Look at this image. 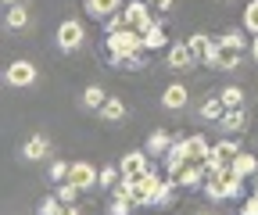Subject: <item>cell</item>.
Returning <instances> with one entry per match:
<instances>
[{"label":"cell","mask_w":258,"mask_h":215,"mask_svg":"<svg viewBox=\"0 0 258 215\" xmlns=\"http://www.w3.org/2000/svg\"><path fill=\"white\" fill-rule=\"evenodd\" d=\"M54 43H57L61 54L83 50V47H86V25H83L79 18H64V22L54 29Z\"/></svg>","instance_id":"6da1fadb"},{"label":"cell","mask_w":258,"mask_h":215,"mask_svg":"<svg viewBox=\"0 0 258 215\" xmlns=\"http://www.w3.org/2000/svg\"><path fill=\"white\" fill-rule=\"evenodd\" d=\"M4 83L15 86V90H29V86H36V83H40V68L32 65L29 57H15L11 65L4 68Z\"/></svg>","instance_id":"7a4b0ae2"},{"label":"cell","mask_w":258,"mask_h":215,"mask_svg":"<svg viewBox=\"0 0 258 215\" xmlns=\"http://www.w3.org/2000/svg\"><path fill=\"white\" fill-rule=\"evenodd\" d=\"M104 47L108 54H140L144 50V33H137V29H118V33L104 36Z\"/></svg>","instance_id":"3957f363"},{"label":"cell","mask_w":258,"mask_h":215,"mask_svg":"<svg viewBox=\"0 0 258 215\" xmlns=\"http://www.w3.org/2000/svg\"><path fill=\"white\" fill-rule=\"evenodd\" d=\"M201 61L190 54V47H186V40H179V43H169L165 47V68L169 72H176V76H183V72H190V68H198Z\"/></svg>","instance_id":"277c9868"},{"label":"cell","mask_w":258,"mask_h":215,"mask_svg":"<svg viewBox=\"0 0 258 215\" xmlns=\"http://www.w3.org/2000/svg\"><path fill=\"white\" fill-rule=\"evenodd\" d=\"M122 18L129 29H137V33H144V29L154 25V8L147 4V0H129V4L122 8Z\"/></svg>","instance_id":"5b68a950"},{"label":"cell","mask_w":258,"mask_h":215,"mask_svg":"<svg viewBox=\"0 0 258 215\" xmlns=\"http://www.w3.org/2000/svg\"><path fill=\"white\" fill-rule=\"evenodd\" d=\"M158 187H161V176H158V169L151 165L144 176H137V190H133V204L137 208H147V204H154V194H158Z\"/></svg>","instance_id":"8992f818"},{"label":"cell","mask_w":258,"mask_h":215,"mask_svg":"<svg viewBox=\"0 0 258 215\" xmlns=\"http://www.w3.org/2000/svg\"><path fill=\"white\" fill-rule=\"evenodd\" d=\"M147 169H151V155H147L144 147H140V151H129V155L118 158V172H122V176H133V179H137V176H144Z\"/></svg>","instance_id":"52a82bcc"},{"label":"cell","mask_w":258,"mask_h":215,"mask_svg":"<svg viewBox=\"0 0 258 215\" xmlns=\"http://www.w3.org/2000/svg\"><path fill=\"white\" fill-rule=\"evenodd\" d=\"M18 155H22V162H43V158H50V140H47L43 133H32V136L18 147Z\"/></svg>","instance_id":"ba28073f"},{"label":"cell","mask_w":258,"mask_h":215,"mask_svg":"<svg viewBox=\"0 0 258 215\" xmlns=\"http://www.w3.org/2000/svg\"><path fill=\"white\" fill-rule=\"evenodd\" d=\"M97 176H101V172H97L93 162H72L69 165V179L76 183L79 190H93L97 187Z\"/></svg>","instance_id":"9c48e42d"},{"label":"cell","mask_w":258,"mask_h":215,"mask_svg":"<svg viewBox=\"0 0 258 215\" xmlns=\"http://www.w3.org/2000/svg\"><path fill=\"white\" fill-rule=\"evenodd\" d=\"M205 179H208L205 162H186L183 172L176 176V183H179V187H186V190H201V187H205Z\"/></svg>","instance_id":"30bf717a"},{"label":"cell","mask_w":258,"mask_h":215,"mask_svg":"<svg viewBox=\"0 0 258 215\" xmlns=\"http://www.w3.org/2000/svg\"><path fill=\"white\" fill-rule=\"evenodd\" d=\"M161 108L165 111H183L186 108V101H190V94H186V83H169L165 90H161Z\"/></svg>","instance_id":"8fae6325"},{"label":"cell","mask_w":258,"mask_h":215,"mask_svg":"<svg viewBox=\"0 0 258 215\" xmlns=\"http://www.w3.org/2000/svg\"><path fill=\"white\" fill-rule=\"evenodd\" d=\"M247 108H226L222 111V118H219V126H222V133L226 136H237V133H244L247 129Z\"/></svg>","instance_id":"7c38bea8"},{"label":"cell","mask_w":258,"mask_h":215,"mask_svg":"<svg viewBox=\"0 0 258 215\" xmlns=\"http://www.w3.org/2000/svg\"><path fill=\"white\" fill-rule=\"evenodd\" d=\"M122 8H125V0H83V11L90 18H97V22H104L108 15H115Z\"/></svg>","instance_id":"4fadbf2b"},{"label":"cell","mask_w":258,"mask_h":215,"mask_svg":"<svg viewBox=\"0 0 258 215\" xmlns=\"http://www.w3.org/2000/svg\"><path fill=\"white\" fill-rule=\"evenodd\" d=\"M172 140H176V136H172L169 129H154V133H151V136L144 140V151H147L151 158H158V155L165 158V151L172 147Z\"/></svg>","instance_id":"5bb4252c"},{"label":"cell","mask_w":258,"mask_h":215,"mask_svg":"<svg viewBox=\"0 0 258 215\" xmlns=\"http://www.w3.org/2000/svg\"><path fill=\"white\" fill-rule=\"evenodd\" d=\"M169 47V36H165V22L154 18L151 29H144V50H165Z\"/></svg>","instance_id":"9a60e30c"},{"label":"cell","mask_w":258,"mask_h":215,"mask_svg":"<svg viewBox=\"0 0 258 215\" xmlns=\"http://www.w3.org/2000/svg\"><path fill=\"white\" fill-rule=\"evenodd\" d=\"M4 25L11 29V33H22V29H29V25H32V15H29V8H25V4H15V8H8V11H4Z\"/></svg>","instance_id":"2e32d148"},{"label":"cell","mask_w":258,"mask_h":215,"mask_svg":"<svg viewBox=\"0 0 258 215\" xmlns=\"http://www.w3.org/2000/svg\"><path fill=\"white\" fill-rule=\"evenodd\" d=\"M230 169H233V176L251 179V176L258 172V158H254V155H247V151H237V155L230 158Z\"/></svg>","instance_id":"e0dca14e"},{"label":"cell","mask_w":258,"mask_h":215,"mask_svg":"<svg viewBox=\"0 0 258 215\" xmlns=\"http://www.w3.org/2000/svg\"><path fill=\"white\" fill-rule=\"evenodd\" d=\"M104 101H108V94H104V90L97 86V83H90L83 94H79V104H83L86 111H101V104H104Z\"/></svg>","instance_id":"ac0fdd59"},{"label":"cell","mask_w":258,"mask_h":215,"mask_svg":"<svg viewBox=\"0 0 258 215\" xmlns=\"http://www.w3.org/2000/svg\"><path fill=\"white\" fill-rule=\"evenodd\" d=\"M219 179H222V194L230 197V201H240V194H244V179H240V176H233V169L219 172Z\"/></svg>","instance_id":"d6986e66"},{"label":"cell","mask_w":258,"mask_h":215,"mask_svg":"<svg viewBox=\"0 0 258 215\" xmlns=\"http://www.w3.org/2000/svg\"><path fill=\"white\" fill-rule=\"evenodd\" d=\"M186 151H190V162H205L208 151H212V144H208L205 133H194V136H186Z\"/></svg>","instance_id":"ffe728a7"},{"label":"cell","mask_w":258,"mask_h":215,"mask_svg":"<svg viewBox=\"0 0 258 215\" xmlns=\"http://www.w3.org/2000/svg\"><path fill=\"white\" fill-rule=\"evenodd\" d=\"M108 65H111V68L137 72V68H144V50H140V54H108Z\"/></svg>","instance_id":"44dd1931"},{"label":"cell","mask_w":258,"mask_h":215,"mask_svg":"<svg viewBox=\"0 0 258 215\" xmlns=\"http://www.w3.org/2000/svg\"><path fill=\"white\" fill-rule=\"evenodd\" d=\"M97 115H101V122H122L129 111H125V104H122L118 97H108V101L101 104V111H97Z\"/></svg>","instance_id":"7402d4cb"},{"label":"cell","mask_w":258,"mask_h":215,"mask_svg":"<svg viewBox=\"0 0 258 215\" xmlns=\"http://www.w3.org/2000/svg\"><path fill=\"white\" fill-rule=\"evenodd\" d=\"M222 111H226V108H222L219 94H208V97L201 101V108H198V115H201L205 122H219V118H222Z\"/></svg>","instance_id":"603a6c76"},{"label":"cell","mask_w":258,"mask_h":215,"mask_svg":"<svg viewBox=\"0 0 258 215\" xmlns=\"http://www.w3.org/2000/svg\"><path fill=\"white\" fill-rule=\"evenodd\" d=\"M226 50H237V54H244L247 50V40H244V29H226L222 36H215Z\"/></svg>","instance_id":"cb8c5ba5"},{"label":"cell","mask_w":258,"mask_h":215,"mask_svg":"<svg viewBox=\"0 0 258 215\" xmlns=\"http://www.w3.org/2000/svg\"><path fill=\"white\" fill-rule=\"evenodd\" d=\"M219 101H222V108H244V90L237 83H230L219 90Z\"/></svg>","instance_id":"d4e9b609"},{"label":"cell","mask_w":258,"mask_h":215,"mask_svg":"<svg viewBox=\"0 0 258 215\" xmlns=\"http://www.w3.org/2000/svg\"><path fill=\"white\" fill-rule=\"evenodd\" d=\"M240 61H244V54H237V50H226V47H222L215 72H237V68H240Z\"/></svg>","instance_id":"484cf974"},{"label":"cell","mask_w":258,"mask_h":215,"mask_svg":"<svg viewBox=\"0 0 258 215\" xmlns=\"http://www.w3.org/2000/svg\"><path fill=\"white\" fill-rule=\"evenodd\" d=\"M54 194H57V197H61V204H76V201H79V194H83V190H79V187H76V183H72V179H64V183H57V190H54Z\"/></svg>","instance_id":"4316f807"},{"label":"cell","mask_w":258,"mask_h":215,"mask_svg":"<svg viewBox=\"0 0 258 215\" xmlns=\"http://www.w3.org/2000/svg\"><path fill=\"white\" fill-rule=\"evenodd\" d=\"M219 54H222V43L208 36V43H205V54H201V65H205V68H215V65H219Z\"/></svg>","instance_id":"83f0119b"},{"label":"cell","mask_w":258,"mask_h":215,"mask_svg":"<svg viewBox=\"0 0 258 215\" xmlns=\"http://www.w3.org/2000/svg\"><path fill=\"white\" fill-rule=\"evenodd\" d=\"M201 194H205L212 204H215V201H226V194H222V179H219V176H208L205 187H201Z\"/></svg>","instance_id":"f1b7e54d"},{"label":"cell","mask_w":258,"mask_h":215,"mask_svg":"<svg viewBox=\"0 0 258 215\" xmlns=\"http://www.w3.org/2000/svg\"><path fill=\"white\" fill-rule=\"evenodd\" d=\"M244 33L258 36V0H251V4L244 8Z\"/></svg>","instance_id":"f546056e"},{"label":"cell","mask_w":258,"mask_h":215,"mask_svg":"<svg viewBox=\"0 0 258 215\" xmlns=\"http://www.w3.org/2000/svg\"><path fill=\"white\" fill-rule=\"evenodd\" d=\"M212 151H215V155H219V158H226V162H230V158L237 155V151H240V144H237L233 136H226V140H219V144H212Z\"/></svg>","instance_id":"4dcf8cb0"},{"label":"cell","mask_w":258,"mask_h":215,"mask_svg":"<svg viewBox=\"0 0 258 215\" xmlns=\"http://www.w3.org/2000/svg\"><path fill=\"white\" fill-rule=\"evenodd\" d=\"M61 208H64V204H61V197H57V194H47V197L40 201L36 215H61Z\"/></svg>","instance_id":"1f68e13d"},{"label":"cell","mask_w":258,"mask_h":215,"mask_svg":"<svg viewBox=\"0 0 258 215\" xmlns=\"http://www.w3.org/2000/svg\"><path fill=\"white\" fill-rule=\"evenodd\" d=\"M118 179H122L118 165H104V169H101V176H97V187H115Z\"/></svg>","instance_id":"d6a6232c"},{"label":"cell","mask_w":258,"mask_h":215,"mask_svg":"<svg viewBox=\"0 0 258 215\" xmlns=\"http://www.w3.org/2000/svg\"><path fill=\"white\" fill-rule=\"evenodd\" d=\"M205 169H208V176H219V172H226V169H230V162H226V158H219L215 151H208V158H205Z\"/></svg>","instance_id":"836d02e7"},{"label":"cell","mask_w":258,"mask_h":215,"mask_svg":"<svg viewBox=\"0 0 258 215\" xmlns=\"http://www.w3.org/2000/svg\"><path fill=\"white\" fill-rule=\"evenodd\" d=\"M205 43H208V33H194V36H186V47H190V54L201 61V54H205Z\"/></svg>","instance_id":"e575fe53"},{"label":"cell","mask_w":258,"mask_h":215,"mask_svg":"<svg viewBox=\"0 0 258 215\" xmlns=\"http://www.w3.org/2000/svg\"><path fill=\"white\" fill-rule=\"evenodd\" d=\"M47 179H50V183H64V179H69V162H50Z\"/></svg>","instance_id":"d590c367"},{"label":"cell","mask_w":258,"mask_h":215,"mask_svg":"<svg viewBox=\"0 0 258 215\" xmlns=\"http://www.w3.org/2000/svg\"><path fill=\"white\" fill-rule=\"evenodd\" d=\"M133 201H125V197H111V204H108V215H133Z\"/></svg>","instance_id":"8d00e7d4"},{"label":"cell","mask_w":258,"mask_h":215,"mask_svg":"<svg viewBox=\"0 0 258 215\" xmlns=\"http://www.w3.org/2000/svg\"><path fill=\"white\" fill-rule=\"evenodd\" d=\"M101 25H104V36H111V33H118V29H125V18H122V11H115V15H108Z\"/></svg>","instance_id":"74e56055"},{"label":"cell","mask_w":258,"mask_h":215,"mask_svg":"<svg viewBox=\"0 0 258 215\" xmlns=\"http://www.w3.org/2000/svg\"><path fill=\"white\" fill-rule=\"evenodd\" d=\"M240 215H258V197L251 194V197H244V204H240Z\"/></svg>","instance_id":"f35d334b"},{"label":"cell","mask_w":258,"mask_h":215,"mask_svg":"<svg viewBox=\"0 0 258 215\" xmlns=\"http://www.w3.org/2000/svg\"><path fill=\"white\" fill-rule=\"evenodd\" d=\"M147 4H151L154 11H169V8L176 4V0H147Z\"/></svg>","instance_id":"ab89813d"},{"label":"cell","mask_w":258,"mask_h":215,"mask_svg":"<svg viewBox=\"0 0 258 215\" xmlns=\"http://www.w3.org/2000/svg\"><path fill=\"white\" fill-rule=\"evenodd\" d=\"M61 215H83V211H79V204H64V208H61Z\"/></svg>","instance_id":"60d3db41"},{"label":"cell","mask_w":258,"mask_h":215,"mask_svg":"<svg viewBox=\"0 0 258 215\" xmlns=\"http://www.w3.org/2000/svg\"><path fill=\"white\" fill-rule=\"evenodd\" d=\"M251 57L258 61V36H251Z\"/></svg>","instance_id":"b9f144b4"},{"label":"cell","mask_w":258,"mask_h":215,"mask_svg":"<svg viewBox=\"0 0 258 215\" xmlns=\"http://www.w3.org/2000/svg\"><path fill=\"white\" fill-rule=\"evenodd\" d=\"M0 4H4V8H15V4H25V0H0Z\"/></svg>","instance_id":"7bdbcfd3"},{"label":"cell","mask_w":258,"mask_h":215,"mask_svg":"<svg viewBox=\"0 0 258 215\" xmlns=\"http://www.w3.org/2000/svg\"><path fill=\"white\" fill-rule=\"evenodd\" d=\"M251 179H254V197H258V172H254V176H251Z\"/></svg>","instance_id":"ee69618b"},{"label":"cell","mask_w":258,"mask_h":215,"mask_svg":"<svg viewBox=\"0 0 258 215\" xmlns=\"http://www.w3.org/2000/svg\"><path fill=\"white\" fill-rule=\"evenodd\" d=\"M194 215H215V211H194Z\"/></svg>","instance_id":"f6af8a7d"}]
</instances>
